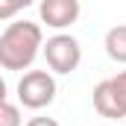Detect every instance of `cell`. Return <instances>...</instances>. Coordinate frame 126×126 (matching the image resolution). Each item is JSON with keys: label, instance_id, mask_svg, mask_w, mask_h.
Instances as JSON below:
<instances>
[{"label": "cell", "instance_id": "6", "mask_svg": "<svg viewBox=\"0 0 126 126\" xmlns=\"http://www.w3.org/2000/svg\"><path fill=\"white\" fill-rule=\"evenodd\" d=\"M103 47H106V56L117 64H126V24H117L106 32L103 38Z\"/></svg>", "mask_w": 126, "mask_h": 126}, {"label": "cell", "instance_id": "3", "mask_svg": "<svg viewBox=\"0 0 126 126\" xmlns=\"http://www.w3.org/2000/svg\"><path fill=\"white\" fill-rule=\"evenodd\" d=\"M56 100V76L50 70H27L18 82V103L24 109L41 111Z\"/></svg>", "mask_w": 126, "mask_h": 126}, {"label": "cell", "instance_id": "1", "mask_svg": "<svg viewBox=\"0 0 126 126\" xmlns=\"http://www.w3.org/2000/svg\"><path fill=\"white\" fill-rule=\"evenodd\" d=\"M44 44V32L32 21H12L0 32V67L3 70H30Z\"/></svg>", "mask_w": 126, "mask_h": 126}, {"label": "cell", "instance_id": "8", "mask_svg": "<svg viewBox=\"0 0 126 126\" xmlns=\"http://www.w3.org/2000/svg\"><path fill=\"white\" fill-rule=\"evenodd\" d=\"M111 88H114V94L120 100V109H123V114H126V70L117 73V76H111Z\"/></svg>", "mask_w": 126, "mask_h": 126}, {"label": "cell", "instance_id": "13", "mask_svg": "<svg viewBox=\"0 0 126 126\" xmlns=\"http://www.w3.org/2000/svg\"><path fill=\"white\" fill-rule=\"evenodd\" d=\"M103 126H114V123H103Z\"/></svg>", "mask_w": 126, "mask_h": 126}, {"label": "cell", "instance_id": "10", "mask_svg": "<svg viewBox=\"0 0 126 126\" xmlns=\"http://www.w3.org/2000/svg\"><path fill=\"white\" fill-rule=\"evenodd\" d=\"M24 126H62L56 117H30Z\"/></svg>", "mask_w": 126, "mask_h": 126}, {"label": "cell", "instance_id": "7", "mask_svg": "<svg viewBox=\"0 0 126 126\" xmlns=\"http://www.w3.org/2000/svg\"><path fill=\"white\" fill-rule=\"evenodd\" d=\"M0 126H24L21 109L9 100H0Z\"/></svg>", "mask_w": 126, "mask_h": 126}, {"label": "cell", "instance_id": "11", "mask_svg": "<svg viewBox=\"0 0 126 126\" xmlns=\"http://www.w3.org/2000/svg\"><path fill=\"white\" fill-rule=\"evenodd\" d=\"M12 3H15V9H18V12H24L27 6H32V3H35V0H12Z\"/></svg>", "mask_w": 126, "mask_h": 126}, {"label": "cell", "instance_id": "12", "mask_svg": "<svg viewBox=\"0 0 126 126\" xmlns=\"http://www.w3.org/2000/svg\"><path fill=\"white\" fill-rule=\"evenodd\" d=\"M6 94H9V88H6V79L0 76V100H6Z\"/></svg>", "mask_w": 126, "mask_h": 126}, {"label": "cell", "instance_id": "9", "mask_svg": "<svg viewBox=\"0 0 126 126\" xmlns=\"http://www.w3.org/2000/svg\"><path fill=\"white\" fill-rule=\"evenodd\" d=\"M15 15H18L15 3L12 0H0V21H15Z\"/></svg>", "mask_w": 126, "mask_h": 126}, {"label": "cell", "instance_id": "2", "mask_svg": "<svg viewBox=\"0 0 126 126\" xmlns=\"http://www.w3.org/2000/svg\"><path fill=\"white\" fill-rule=\"evenodd\" d=\"M41 53H44V59H47V67H50V73H73L79 62H82V47H79V41L73 38V35H67V32H56V35H50L44 44H41Z\"/></svg>", "mask_w": 126, "mask_h": 126}, {"label": "cell", "instance_id": "5", "mask_svg": "<svg viewBox=\"0 0 126 126\" xmlns=\"http://www.w3.org/2000/svg\"><path fill=\"white\" fill-rule=\"evenodd\" d=\"M91 100H94V109L100 117H109V120H120L126 117L123 109H120V100L114 94V88H111V79H103V82H97L94 91H91Z\"/></svg>", "mask_w": 126, "mask_h": 126}, {"label": "cell", "instance_id": "4", "mask_svg": "<svg viewBox=\"0 0 126 126\" xmlns=\"http://www.w3.org/2000/svg\"><path fill=\"white\" fill-rule=\"evenodd\" d=\"M79 0H38V15L50 30H67L79 21Z\"/></svg>", "mask_w": 126, "mask_h": 126}]
</instances>
